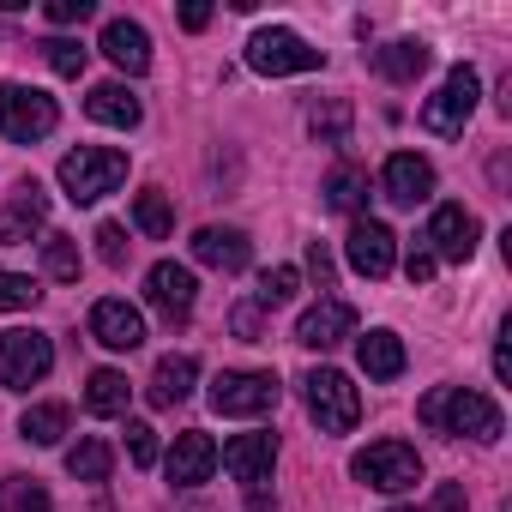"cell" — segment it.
<instances>
[{
  "label": "cell",
  "instance_id": "ab89813d",
  "mask_svg": "<svg viewBox=\"0 0 512 512\" xmlns=\"http://www.w3.org/2000/svg\"><path fill=\"white\" fill-rule=\"evenodd\" d=\"M404 278H410V284H428V278H434V253H428V247H410Z\"/></svg>",
  "mask_w": 512,
  "mask_h": 512
},
{
  "label": "cell",
  "instance_id": "60d3db41",
  "mask_svg": "<svg viewBox=\"0 0 512 512\" xmlns=\"http://www.w3.org/2000/svg\"><path fill=\"white\" fill-rule=\"evenodd\" d=\"M308 272H314V284H320V290H332V272H338V266H332V253H326L320 241L308 247Z\"/></svg>",
  "mask_w": 512,
  "mask_h": 512
},
{
  "label": "cell",
  "instance_id": "7402d4cb",
  "mask_svg": "<svg viewBox=\"0 0 512 512\" xmlns=\"http://www.w3.org/2000/svg\"><path fill=\"white\" fill-rule=\"evenodd\" d=\"M193 380H199V362L193 356H163L157 374H151V404L157 410H175L181 398H193Z\"/></svg>",
  "mask_w": 512,
  "mask_h": 512
},
{
  "label": "cell",
  "instance_id": "cb8c5ba5",
  "mask_svg": "<svg viewBox=\"0 0 512 512\" xmlns=\"http://www.w3.org/2000/svg\"><path fill=\"white\" fill-rule=\"evenodd\" d=\"M127 398H133V386H127L121 368H97V374L85 380V410H91V416H121Z\"/></svg>",
  "mask_w": 512,
  "mask_h": 512
},
{
  "label": "cell",
  "instance_id": "f35d334b",
  "mask_svg": "<svg viewBox=\"0 0 512 512\" xmlns=\"http://www.w3.org/2000/svg\"><path fill=\"white\" fill-rule=\"evenodd\" d=\"M97 13V0H49V25H85Z\"/></svg>",
  "mask_w": 512,
  "mask_h": 512
},
{
  "label": "cell",
  "instance_id": "4dcf8cb0",
  "mask_svg": "<svg viewBox=\"0 0 512 512\" xmlns=\"http://www.w3.org/2000/svg\"><path fill=\"white\" fill-rule=\"evenodd\" d=\"M296 290H302V272L296 266H272L260 278V290H253V308H284V302H296Z\"/></svg>",
  "mask_w": 512,
  "mask_h": 512
},
{
  "label": "cell",
  "instance_id": "8d00e7d4",
  "mask_svg": "<svg viewBox=\"0 0 512 512\" xmlns=\"http://www.w3.org/2000/svg\"><path fill=\"white\" fill-rule=\"evenodd\" d=\"M97 253H103V266H127V229L121 223H97Z\"/></svg>",
  "mask_w": 512,
  "mask_h": 512
},
{
  "label": "cell",
  "instance_id": "b9f144b4",
  "mask_svg": "<svg viewBox=\"0 0 512 512\" xmlns=\"http://www.w3.org/2000/svg\"><path fill=\"white\" fill-rule=\"evenodd\" d=\"M428 512H464V482H446V488H434Z\"/></svg>",
  "mask_w": 512,
  "mask_h": 512
},
{
  "label": "cell",
  "instance_id": "5bb4252c",
  "mask_svg": "<svg viewBox=\"0 0 512 512\" xmlns=\"http://www.w3.org/2000/svg\"><path fill=\"white\" fill-rule=\"evenodd\" d=\"M211 470H217V440L199 434V428L175 434V446H169V458H163V476H169L175 488H199Z\"/></svg>",
  "mask_w": 512,
  "mask_h": 512
},
{
  "label": "cell",
  "instance_id": "f546056e",
  "mask_svg": "<svg viewBox=\"0 0 512 512\" xmlns=\"http://www.w3.org/2000/svg\"><path fill=\"white\" fill-rule=\"evenodd\" d=\"M308 127H314V139H326V145H344V139H350V103H344V97H326V103H314V109H308Z\"/></svg>",
  "mask_w": 512,
  "mask_h": 512
},
{
  "label": "cell",
  "instance_id": "4316f807",
  "mask_svg": "<svg viewBox=\"0 0 512 512\" xmlns=\"http://www.w3.org/2000/svg\"><path fill=\"white\" fill-rule=\"evenodd\" d=\"M67 422H73V410H67V404H37V410H25L19 434H25L31 446H55V440L67 434Z\"/></svg>",
  "mask_w": 512,
  "mask_h": 512
},
{
  "label": "cell",
  "instance_id": "1f68e13d",
  "mask_svg": "<svg viewBox=\"0 0 512 512\" xmlns=\"http://www.w3.org/2000/svg\"><path fill=\"white\" fill-rule=\"evenodd\" d=\"M109 464H115V452H109L103 440H79V446L67 452V470H73L79 482H103V476H109Z\"/></svg>",
  "mask_w": 512,
  "mask_h": 512
},
{
  "label": "cell",
  "instance_id": "44dd1931",
  "mask_svg": "<svg viewBox=\"0 0 512 512\" xmlns=\"http://www.w3.org/2000/svg\"><path fill=\"white\" fill-rule=\"evenodd\" d=\"M85 115H91V121H103V127H121V133H133L145 109H139V97H133L127 85H97V91L85 97Z\"/></svg>",
  "mask_w": 512,
  "mask_h": 512
},
{
  "label": "cell",
  "instance_id": "83f0119b",
  "mask_svg": "<svg viewBox=\"0 0 512 512\" xmlns=\"http://www.w3.org/2000/svg\"><path fill=\"white\" fill-rule=\"evenodd\" d=\"M0 512H55V500L37 476H7L0 482Z\"/></svg>",
  "mask_w": 512,
  "mask_h": 512
},
{
  "label": "cell",
  "instance_id": "74e56055",
  "mask_svg": "<svg viewBox=\"0 0 512 512\" xmlns=\"http://www.w3.org/2000/svg\"><path fill=\"white\" fill-rule=\"evenodd\" d=\"M229 332H235L241 344H260V332H266V308H253V302H241V308L229 314Z\"/></svg>",
  "mask_w": 512,
  "mask_h": 512
},
{
  "label": "cell",
  "instance_id": "30bf717a",
  "mask_svg": "<svg viewBox=\"0 0 512 512\" xmlns=\"http://www.w3.org/2000/svg\"><path fill=\"white\" fill-rule=\"evenodd\" d=\"M428 253H434V266L440 260H470V253H476V217L464 211V205H434V217H428Z\"/></svg>",
  "mask_w": 512,
  "mask_h": 512
},
{
  "label": "cell",
  "instance_id": "52a82bcc",
  "mask_svg": "<svg viewBox=\"0 0 512 512\" xmlns=\"http://www.w3.org/2000/svg\"><path fill=\"white\" fill-rule=\"evenodd\" d=\"M302 386H308V416L320 422V434H350L362 422V392L338 368H314Z\"/></svg>",
  "mask_w": 512,
  "mask_h": 512
},
{
  "label": "cell",
  "instance_id": "f1b7e54d",
  "mask_svg": "<svg viewBox=\"0 0 512 512\" xmlns=\"http://www.w3.org/2000/svg\"><path fill=\"white\" fill-rule=\"evenodd\" d=\"M133 223L151 235V241H163L169 229H175V205H169V193H157V187H145L139 199H133Z\"/></svg>",
  "mask_w": 512,
  "mask_h": 512
},
{
  "label": "cell",
  "instance_id": "d6986e66",
  "mask_svg": "<svg viewBox=\"0 0 512 512\" xmlns=\"http://www.w3.org/2000/svg\"><path fill=\"white\" fill-rule=\"evenodd\" d=\"M49 217V193L37 187V181H19V193H13V205L0 211V247H19V241H31V229Z\"/></svg>",
  "mask_w": 512,
  "mask_h": 512
},
{
  "label": "cell",
  "instance_id": "2e32d148",
  "mask_svg": "<svg viewBox=\"0 0 512 512\" xmlns=\"http://www.w3.org/2000/svg\"><path fill=\"white\" fill-rule=\"evenodd\" d=\"M91 338H97L103 350H139V344H145V320H139V308H127L121 296H103V302L91 308Z\"/></svg>",
  "mask_w": 512,
  "mask_h": 512
},
{
  "label": "cell",
  "instance_id": "9c48e42d",
  "mask_svg": "<svg viewBox=\"0 0 512 512\" xmlns=\"http://www.w3.org/2000/svg\"><path fill=\"white\" fill-rule=\"evenodd\" d=\"M476 73L470 67H452L446 73V85L422 103V127L428 133H440V139H452V133H464V121H470V109H476Z\"/></svg>",
  "mask_w": 512,
  "mask_h": 512
},
{
  "label": "cell",
  "instance_id": "5b68a950",
  "mask_svg": "<svg viewBox=\"0 0 512 512\" xmlns=\"http://www.w3.org/2000/svg\"><path fill=\"white\" fill-rule=\"evenodd\" d=\"M278 398H284V386L266 368H223L211 380V410L217 416H266V410H278Z\"/></svg>",
  "mask_w": 512,
  "mask_h": 512
},
{
  "label": "cell",
  "instance_id": "f6af8a7d",
  "mask_svg": "<svg viewBox=\"0 0 512 512\" xmlns=\"http://www.w3.org/2000/svg\"><path fill=\"white\" fill-rule=\"evenodd\" d=\"M392 512H410V506H392Z\"/></svg>",
  "mask_w": 512,
  "mask_h": 512
},
{
  "label": "cell",
  "instance_id": "e575fe53",
  "mask_svg": "<svg viewBox=\"0 0 512 512\" xmlns=\"http://www.w3.org/2000/svg\"><path fill=\"white\" fill-rule=\"evenodd\" d=\"M43 55H49V67H55L61 79H79V73H85V61H91V49H79L73 37H49V43H43Z\"/></svg>",
  "mask_w": 512,
  "mask_h": 512
},
{
  "label": "cell",
  "instance_id": "7a4b0ae2",
  "mask_svg": "<svg viewBox=\"0 0 512 512\" xmlns=\"http://www.w3.org/2000/svg\"><path fill=\"white\" fill-rule=\"evenodd\" d=\"M121 181H127V151H115V145H79L61 157V187L73 205H97Z\"/></svg>",
  "mask_w": 512,
  "mask_h": 512
},
{
  "label": "cell",
  "instance_id": "3957f363",
  "mask_svg": "<svg viewBox=\"0 0 512 512\" xmlns=\"http://www.w3.org/2000/svg\"><path fill=\"white\" fill-rule=\"evenodd\" d=\"M49 368H55L49 332H37V326L0 332V386H7V392H31L37 380H49Z\"/></svg>",
  "mask_w": 512,
  "mask_h": 512
},
{
  "label": "cell",
  "instance_id": "603a6c76",
  "mask_svg": "<svg viewBox=\"0 0 512 512\" xmlns=\"http://www.w3.org/2000/svg\"><path fill=\"white\" fill-rule=\"evenodd\" d=\"M356 356H362V374H368V380H398V374H404V344H398V332H368V338L356 344Z\"/></svg>",
  "mask_w": 512,
  "mask_h": 512
},
{
  "label": "cell",
  "instance_id": "ffe728a7",
  "mask_svg": "<svg viewBox=\"0 0 512 512\" xmlns=\"http://www.w3.org/2000/svg\"><path fill=\"white\" fill-rule=\"evenodd\" d=\"M103 55H109L121 73H145V67H151V37H145V25L109 19V25H103Z\"/></svg>",
  "mask_w": 512,
  "mask_h": 512
},
{
  "label": "cell",
  "instance_id": "8fae6325",
  "mask_svg": "<svg viewBox=\"0 0 512 512\" xmlns=\"http://www.w3.org/2000/svg\"><path fill=\"white\" fill-rule=\"evenodd\" d=\"M217 458H223V470H229L241 488H266V476H272V464H278V434H235Z\"/></svg>",
  "mask_w": 512,
  "mask_h": 512
},
{
  "label": "cell",
  "instance_id": "ba28073f",
  "mask_svg": "<svg viewBox=\"0 0 512 512\" xmlns=\"http://www.w3.org/2000/svg\"><path fill=\"white\" fill-rule=\"evenodd\" d=\"M247 67L266 73V79H284V73H314V67H326V55L308 49L296 31H253V37H247Z\"/></svg>",
  "mask_w": 512,
  "mask_h": 512
},
{
  "label": "cell",
  "instance_id": "e0dca14e",
  "mask_svg": "<svg viewBox=\"0 0 512 512\" xmlns=\"http://www.w3.org/2000/svg\"><path fill=\"white\" fill-rule=\"evenodd\" d=\"M193 260H199V266H211V272H247V260H253V241H247L241 229L205 223V229L193 235Z\"/></svg>",
  "mask_w": 512,
  "mask_h": 512
},
{
  "label": "cell",
  "instance_id": "277c9868",
  "mask_svg": "<svg viewBox=\"0 0 512 512\" xmlns=\"http://www.w3.org/2000/svg\"><path fill=\"white\" fill-rule=\"evenodd\" d=\"M61 121L55 97L37 91V85H0V139H13V145H37L49 139Z\"/></svg>",
  "mask_w": 512,
  "mask_h": 512
},
{
  "label": "cell",
  "instance_id": "ac0fdd59",
  "mask_svg": "<svg viewBox=\"0 0 512 512\" xmlns=\"http://www.w3.org/2000/svg\"><path fill=\"white\" fill-rule=\"evenodd\" d=\"M350 332H356V308H350V302H320V308L302 314L296 344H308V350H338Z\"/></svg>",
  "mask_w": 512,
  "mask_h": 512
},
{
  "label": "cell",
  "instance_id": "d6a6232c",
  "mask_svg": "<svg viewBox=\"0 0 512 512\" xmlns=\"http://www.w3.org/2000/svg\"><path fill=\"white\" fill-rule=\"evenodd\" d=\"M43 266H49V278L73 284V278H79V241H73V235H49V241H43Z\"/></svg>",
  "mask_w": 512,
  "mask_h": 512
},
{
  "label": "cell",
  "instance_id": "9a60e30c",
  "mask_svg": "<svg viewBox=\"0 0 512 512\" xmlns=\"http://www.w3.org/2000/svg\"><path fill=\"white\" fill-rule=\"evenodd\" d=\"M380 187H386V199H392V205H422V199L434 193V163H428V157H416V151H392V157H386Z\"/></svg>",
  "mask_w": 512,
  "mask_h": 512
},
{
  "label": "cell",
  "instance_id": "7c38bea8",
  "mask_svg": "<svg viewBox=\"0 0 512 512\" xmlns=\"http://www.w3.org/2000/svg\"><path fill=\"white\" fill-rule=\"evenodd\" d=\"M344 253H350V266H356L362 278H386V272H392V260H398V235H392L386 223H374V217H356V223H350Z\"/></svg>",
  "mask_w": 512,
  "mask_h": 512
},
{
  "label": "cell",
  "instance_id": "ee69618b",
  "mask_svg": "<svg viewBox=\"0 0 512 512\" xmlns=\"http://www.w3.org/2000/svg\"><path fill=\"white\" fill-rule=\"evenodd\" d=\"M494 374H500V380H512V344H506V338L494 344Z\"/></svg>",
  "mask_w": 512,
  "mask_h": 512
},
{
  "label": "cell",
  "instance_id": "d590c367",
  "mask_svg": "<svg viewBox=\"0 0 512 512\" xmlns=\"http://www.w3.org/2000/svg\"><path fill=\"white\" fill-rule=\"evenodd\" d=\"M127 458H133L139 470L157 464V428H151V422H127Z\"/></svg>",
  "mask_w": 512,
  "mask_h": 512
},
{
  "label": "cell",
  "instance_id": "484cf974",
  "mask_svg": "<svg viewBox=\"0 0 512 512\" xmlns=\"http://www.w3.org/2000/svg\"><path fill=\"white\" fill-rule=\"evenodd\" d=\"M362 199H368V175H362L356 163H338V169L326 175V205H332V211H362Z\"/></svg>",
  "mask_w": 512,
  "mask_h": 512
},
{
  "label": "cell",
  "instance_id": "836d02e7",
  "mask_svg": "<svg viewBox=\"0 0 512 512\" xmlns=\"http://www.w3.org/2000/svg\"><path fill=\"white\" fill-rule=\"evenodd\" d=\"M37 278H25V272H0V314H25V308H37Z\"/></svg>",
  "mask_w": 512,
  "mask_h": 512
},
{
  "label": "cell",
  "instance_id": "7bdbcfd3",
  "mask_svg": "<svg viewBox=\"0 0 512 512\" xmlns=\"http://www.w3.org/2000/svg\"><path fill=\"white\" fill-rule=\"evenodd\" d=\"M205 25H211V7H199V0L181 7V31H205Z\"/></svg>",
  "mask_w": 512,
  "mask_h": 512
},
{
  "label": "cell",
  "instance_id": "6da1fadb",
  "mask_svg": "<svg viewBox=\"0 0 512 512\" xmlns=\"http://www.w3.org/2000/svg\"><path fill=\"white\" fill-rule=\"evenodd\" d=\"M416 416L434 422V428H446V434L500 440V410H494V398H482V392H470V386H440V392H428V398L416 404Z\"/></svg>",
  "mask_w": 512,
  "mask_h": 512
},
{
  "label": "cell",
  "instance_id": "4fadbf2b",
  "mask_svg": "<svg viewBox=\"0 0 512 512\" xmlns=\"http://www.w3.org/2000/svg\"><path fill=\"white\" fill-rule=\"evenodd\" d=\"M193 296H199V284H193V272H187V266L163 260V266H151V272H145V302H151L169 326L193 314Z\"/></svg>",
  "mask_w": 512,
  "mask_h": 512
},
{
  "label": "cell",
  "instance_id": "d4e9b609",
  "mask_svg": "<svg viewBox=\"0 0 512 512\" xmlns=\"http://www.w3.org/2000/svg\"><path fill=\"white\" fill-rule=\"evenodd\" d=\"M422 67H428V49H422V43H386V49H374V73H380V79H398V85H404V79H416Z\"/></svg>",
  "mask_w": 512,
  "mask_h": 512
},
{
  "label": "cell",
  "instance_id": "8992f818",
  "mask_svg": "<svg viewBox=\"0 0 512 512\" xmlns=\"http://www.w3.org/2000/svg\"><path fill=\"white\" fill-rule=\"evenodd\" d=\"M350 476L368 482V488H380V494H404V488L422 482V458L404 440H374V446H362L350 458Z\"/></svg>",
  "mask_w": 512,
  "mask_h": 512
}]
</instances>
